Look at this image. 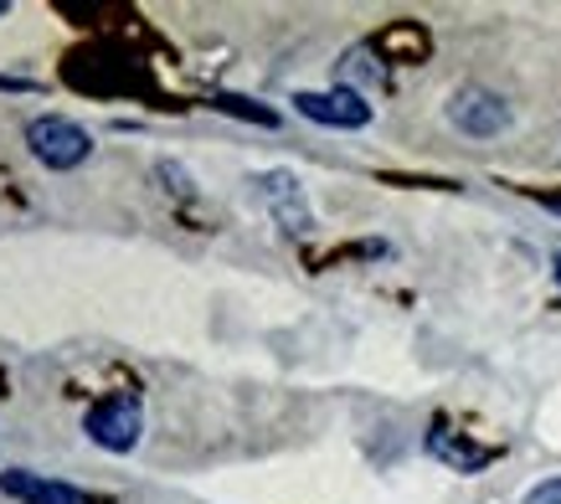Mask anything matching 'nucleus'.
I'll return each mask as SVG.
<instances>
[{"mask_svg": "<svg viewBox=\"0 0 561 504\" xmlns=\"http://www.w3.org/2000/svg\"><path fill=\"white\" fill-rule=\"evenodd\" d=\"M0 494L16 504H103L88 489H72L62 479H47V473H32V469H5L0 473Z\"/></svg>", "mask_w": 561, "mask_h": 504, "instance_id": "obj_6", "label": "nucleus"}, {"mask_svg": "<svg viewBox=\"0 0 561 504\" xmlns=\"http://www.w3.org/2000/svg\"><path fill=\"white\" fill-rule=\"evenodd\" d=\"M217 108H221V114L253 118V124H263V129H273V124H278V114H273V108H257V103H248V99H232V93H221V99H217Z\"/></svg>", "mask_w": 561, "mask_h": 504, "instance_id": "obj_9", "label": "nucleus"}, {"mask_svg": "<svg viewBox=\"0 0 561 504\" xmlns=\"http://www.w3.org/2000/svg\"><path fill=\"white\" fill-rule=\"evenodd\" d=\"M427 454L438 458V463H448L454 473H479V469H490L494 458H500V448L469 443V437L454 433L448 422H433V427H427Z\"/></svg>", "mask_w": 561, "mask_h": 504, "instance_id": "obj_7", "label": "nucleus"}, {"mask_svg": "<svg viewBox=\"0 0 561 504\" xmlns=\"http://www.w3.org/2000/svg\"><path fill=\"white\" fill-rule=\"evenodd\" d=\"M526 504H561V473L557 479H541V484L526 494Z\"/></svg>", "mask_w": 561, "mask_h": 504, "instance_id": "obj_10", "label": "nucleus"}, {"mask_svg": "<svg viewBox=\"0 0 561 504\" xmlns=\"http://www.w3.org/2000/svg\"><path fill=\"white\" fill-rule=\"evenodd\" d=\"M26 145H32V154L47 170H72L93 154V135H88L83 124L62 118V114L32 118V124H26Z\"/></svg>", "mask_w": 561, "mask_h": 504, "instance_id": "obj_2", "label": "nucleus"}, {"mask_svg": "<svg viewBox=\"0 0 561 504\" xmlns=\"http://www.w3.org/2000/svg\"><path fill=\"white\" fill-rule=\"evenodd\" d=\"M5 11H11V5H5V0H0V16H5Z\"/></svg>", "mask_w": 561, "mask_h": 504, "instance_id": "obj_12", "label": "nucleus"}, {"mask_svg": "<svg viewBox=\"0 0 561 504\" xmlns=\"http://www.w3.org/2000/svg\"><path fill=\"white\" fill-rule=\"evenodd\" d=\"M294 108L324 129H366L371 124V103L366 93H351V88H330V93H294Z\"/></svg>", "mask_w": 561, "mask_h": 504, "instance_id": "obj_4", "label": "nucleus"}, {"mask_svg": "<svg viewBox=\"0 0 561 504\" xmlns=\"http://www.w3.org/2000/svg\"><path fill=\"white\" fill-rule=\"evenodd\" d=\"M341 88L360 93V88H387V68H381V57L376 47H351L341 57Z\"/></svg>", "mask_w": 561, "mask_h": 504, "instance_id": "obj_8", "label": "nucleus"}, {"mask_svg": "<svg viewBox=\"0 0 561 504\" xmlns=\"http://www.w3.org/2000/svg\"><path fill=\"white\" fill-rule=\"evenodd\" d=\"M448 124L469 139H494L511 129V103L500 99V93H490V88L469 83L448 99Z\"/></svg>", "mask_w": 561, "mask_h": 504, "instance_id": "obj_3", "label": "nucleus"}, {"mask_svg": "<svg viewBox=\"0 0 561 504\" xmlns=\"http://www.w3.org/2000/svg\"><path fill=\"white\" fill-rule=\"evenodd\" d=\"M257 191H263V206L273 211V221H278L289 237H305L309 227H314V211H309L305 185H299L294 170H268V175L257 181Z\"/></svg>", "mask_w": 561, "mask_h": 504, "instance_id": "obj_5", "label": "nucleus"}, {"mask_svg": "<svg viewBox=\"0 0 561 504\" xmlns=\"http://www.w3.org/2000/svg\"><path fill=\"white\" fill-rule=\"evenodd\" d=\"M83 433L99 443L103 454H135L139 437H145V406H139L135 391H114V397L88 406Z\"/></svg>", "mask_w": 561, "mask_h": 504, "instance_id": "obj_1", "label": "nucleus"}, {"mask_svg": "<svg viewBox=\"0 0 561 504\" xmlns=\"http://www.w3.org/2000/svg\"><path fill=\"white\" fill-rule=\"evenodd\" d=\"M546 206H551V211H561V196H546Z\"/></svg>", "mask_w": 561, "mask_h": 504, "instance_id": "obj_11", "label": "nucleus"}]
</instances>
